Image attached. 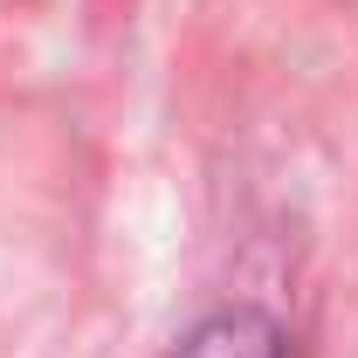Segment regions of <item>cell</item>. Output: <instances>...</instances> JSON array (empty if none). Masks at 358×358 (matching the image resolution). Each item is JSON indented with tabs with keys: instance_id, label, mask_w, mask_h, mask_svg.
<instances>
[{
	"instance_id": "obj_1",
	"label": "cell",
	"mask_w": 358,
	"mask_h": 358,
	"mask_svg": "<svg viewBox=\"0 0 358 358\" xmlns=\"http://www.w3.org/2000/svg\"><path fill=\"white\" fill-rule=\"evenodd\" d=\"M173 358H282V331L262 310H221V317H207Z\"/></svg>"
}]
</instances>
